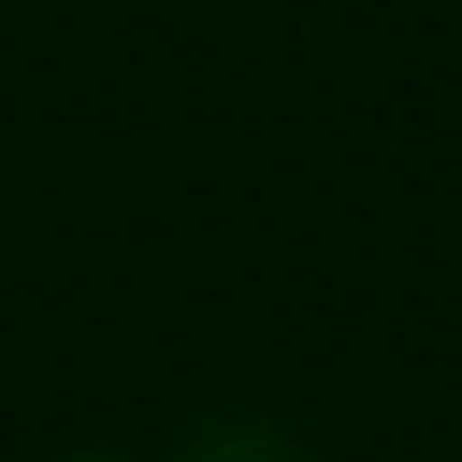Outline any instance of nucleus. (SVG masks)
Returning a JSON list of instances; mask_svg holds the SVG:
<instances>
[{"label":"nucleus","mask_w":462,"mask_h":462,"mask_svg":"<svg viewBox=\"0 0 462 462\" xmlns=\"http://www.w3.org/2000/svg\"><path fill=\"white\" fill-rule=\"evenodd\" d=\"M81 462H97V455H81Z\"/></svg>","instance_id":"1"}]
</instances>
